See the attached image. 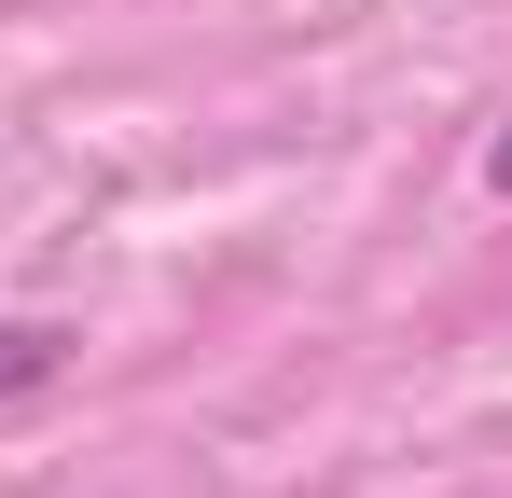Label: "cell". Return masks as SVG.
I'll list each match as a JSON object with an SVG mask.
<instances>
[{
	"mask_svg": "<svg viewBox=\"0 0 512 498\" xmlns=\"http://www.w3.org/2000/svg\"><path fill=\"white\" fill-rule=\"evenodd\" d=\"M485 180H499V194H512V125H499V139H485Z\"/></svg>",
	"mask_w": 512,
	"mask_h": 498,
	"instance_id": "obj_2",
	"label": "cell"
},
{
	"mask_svg": "<svg viewBox=\"0 0 512 498\" xmlns=\"http://www.w3.org/2000/svg\"><path fill=\"white\" fill-rule=\"evenodd\" d=\"M28 388H56V332H0V402H28Z\"/></svg>",
	"mask_w": 512,
	"mask_h": 498,
	"instance_id": "obj_1",
	"label": "cell"
}]
</instances>
